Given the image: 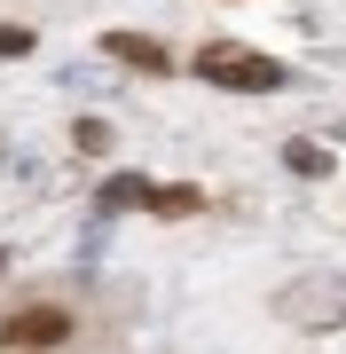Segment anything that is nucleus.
Returning a JSON list of instances; mask_svg holds the SVG:
<instances>
[{"label": "nucleus", "mask_w": 346, "mask_h": 354, "mask_svg": "<svg viewBox=\"0 0 346 354\" xmlns=\"http://www.w3.org/2000/svg\"><path fill=\"white\" fill-rule=\"evenodd\" d=\"M103 55H118L126 71H150V79H173V48L150 32H103Z\"/></svg>", "instance_id": "3"}, {"label": "nucleus", "mask_w": 346, "mask_h": 354, "mask_svg": "<svg viewBox=\"0 0 346 354\" xmlns=\"http://www.w3.org/2000/svg\"><path fill=\"white\" fill-rule=\"evenodd\" d=\"M283 165H299L307 181H323V174H331V150H315V142H283Z\"/></svg>", "instance_id": "5"}, {"label": "nucleus", "mask_w": 346, "mask_h": 354, "mask_svg": "<svg viewBox=\"0 0 346 354\" xmlns=\"http://www.w3.org/2000/svg\"><path fill=\"white\" fill-rule=\"evenodd\" d=\"M64 339H71L64 307H16V315L0 323V346L8 354H39V346H64Z\"/></svg>", "instance_id": "2"}, {"label": "nucleus", "mask_w": 346, "mask_h": 354, "mask_svg": "<svg viewBox=\"0 0 346 354\" xmlns=\"http://www.w3.org/2000/svg\"><path fill=\"white\" fill-rule=\"evenodd\" d=\"M0 55H32V32L24 24H0Z\"/></svg>", "instance_id": "7"}, {"label": "nucleus", "mask_w": 346, "mask_h": 354, "mask_svg": "<svg viewBox=\"0 0 346 354\" xmlns=\"http://www.w3.org/2000/svg\"><path fill=\"white\" fill-rule=\"evenodd\" d=\"M71 142H79V150H110V134L95 127V118H79V127H71Z\"/></svg>", "instance_id": "6"}, {"label": "nucleus", "mask_w": 346, "mask_h": 354, "mask_svg": "<svg viewBox=\"0 0 346 354\" xmlns=\"http://www.w3.org/2000/svg\"><path fill=\"white\" fill-rule=\"evenodd\" d=\"M197 79H205V87H236V95H276L283 87V64L236 48V39H205V48H197Z\"/></svg>", "instance_id": "1"}, {"label": "nucleus", "mask_w": 346, "mask_h": 354, "mask_svg": "<svg viewBox=\"0 0 346 354\" xmlns=\"http://www.w3.org/2000/svg\"><path fill=\"white\" fill-rule=\"evenodd\" d=\"M142 205H150V213H166V221H181V213H197L205 197H197L189 181H173V189H150V181H142Z\"/></svg>", "instance_id": "4"}]
</instances>
